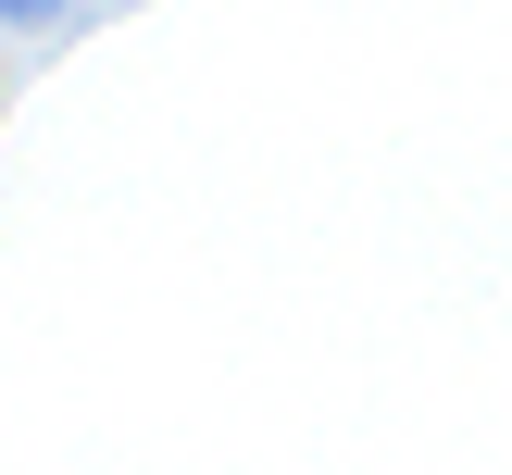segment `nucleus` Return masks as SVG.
<instances>
[{
	"instance_id": "1",
	"label": "nucleus",
	"mask_w": 512,
	"mask_h": 475,
	"mask_svg": "<svg viewBox=\"0 0 512 475\" xmlns=\"http://www.w3.org/2000/svg\"><path fill=\"white\" fill-rule=\"evenodd\" d=\"M0 13H25V25H50V13H63V0H0Z\"/></svg>"
}]
</instances>
